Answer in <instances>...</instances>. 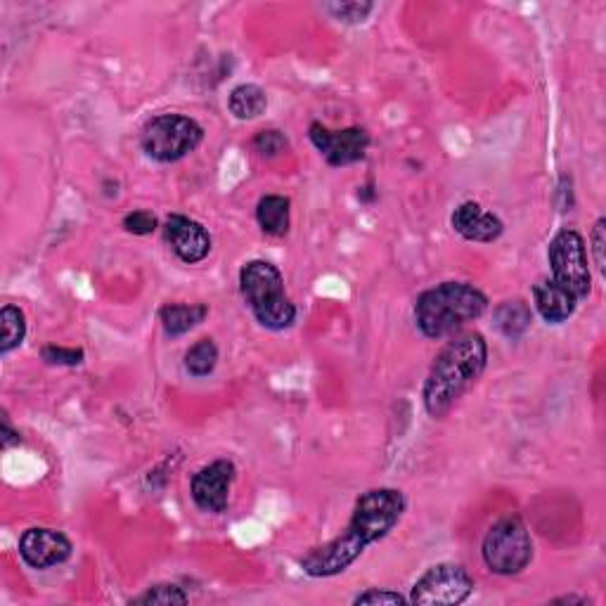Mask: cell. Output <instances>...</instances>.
<instances>
[{"label": "cell", "instance_id": "cell-12", "mask_svg": "<svg viewBox=\"0 0 606 606\" xmlns=\"http://www.w3.org/2000/svg\"><path fill=\"white\" fill-rule=\"evenodd\" d=\"M164 237L180 261L195 266L211 254V235L195 218L171 214L164 221Z\"/></svg>", "mask_w": 606, "mask_h": 606}, {"label": "cell", "instance_id": "cell-5", "mask_svg": "<svg viewBox=\"0 0 606 606\" xmlns=\"http://www.w3.org/2000/svg\"><path fill=\"white\" fill-rule=\"evenodd\" d=\"M202 140L204 128L183 114L154 116L140 135L143 152L159 164H173V161L185 159L202 145Z\"/></svg>", "mask_w": 606, "mask_h": 606}, {"label": "cell", "instance_id": "cell-4", "mask_svg": "<svg viewBox=\"0 0 606 606\" xmlns=\"http://www.w3.org/2000/svg\"><path fill=\"white\" fill-rule=\"evenodd\" d=\"M240 292L261 327L273 332L289 330L296 320V306L285 292V277L270 261L254 259L240 270Z\"/></svg>", "mask_w": 606, "mask_h": 606}, {"label": "cell", "instance_id": "cell-9", "mask_svg": "<svg viewBox=\"0 0 606 606\" xmlns=\"http://www.w3.org/2000/svg\"><path fill=\"white\" fill-rule=\"evenodd\" d=\"M308 138H311L315 150L322 154V159L334 166V169L363 161L372 143L370 133H367L365 128L351 126L341 128V131H332V128L322 126L318 121L308 128Z\"/></svg>", "mask_w": 606, "mask_h": 606}, {"label": "cell", "instance_id": "cell-6", "mask_svg": "<svg viewBox=\"0 0 606 606\" xmlns=\"http://www.w3.org/2000/svg\"><path fill=\"white\" fill-rule=\"evenodd\" d=\"M483 562L498 576H517L531 564L533 540L524 521L505 517L488 528L481 545Z\"/></svg>", "mask_w": 606, "mask_h": 606}, {"label": "cell", "instance_id": "cell-8", "mask_svg": "<svg viewBox=\"0 0 606 606\" xmlns=\"http://www.w3.org/2000/svg\"><path fill=\"white\" fill-rule=\"evenodd\" d=\"M472 592L474 580L460 564H436L417 578L408 602L419 606H453L467 602Z\"/></svg>", "mask_w": 606, "mask_h": 606}, {"label": "cell", "instance_id": "cell-13", "mask_svg": "<svg viewBox=\"0 0 606 606\" xmlns=\"http://www.w3.org/2000/svg\"><path fill=\"white\" fill-rule=\"evenodd\" d=\"M450 223H453L457 235L467 242L488 244L500 240V235L505 232V223L493 211L483 209L479 202H464L457 206Z\"/></svg>", "mask_w": 606, "mask_h": 606}, {"label": "cell", "instance_id": "cell-26", "mask_svg": "<svg viewBox=\"0 0 606 606\" xmlns=\"http://www.w3.org/2000/svg\"><path fill=\"white\" fill-rule=\"evenodd\" d=\"M408 599H405L401 592H393V590H379V588H372L363 592V595H358L356 599H353V604H405Z\"/></svg>", "mask_w": 606, "mask_h": 606}, {"label": "cell", "instance_id": "cell-21", "mask_svg": "<svg viewBox=\"0 0 606 606\" xmlns=\"http://www.w3.org/2000/svg\"><path fill=\"white\" fill-rule=\"evenodd\" d=\"M188 602L190 597L185 595V590L173 583L154 585V588L145 590L143 595L131 599V604H152V606H173V604H188Z\"/></svg>", "mask_w": 606, "mask_h": 606}, {"label": "cell", "instance_id": "cell-22", "mask_svg": "<svg viewBox=\"0 0 606 606\" xmlns=\"http://www.w3.org/2000/svg\"><path fill=\"white\" fill-rule=\"evenodd\" d=\"M325 10L330 12L337 22L363 24L367 22V17L375 12V3H358V0H353V3H330L325 5Z\"/></svg>", "mask_w": 606, "mask_h": 606}, {"label": "cell", "instance_id": "cell-2", "mask_svg": "<svg viewBox=\"0 0 606 606\" xmlns=\"http://www.w3.org/2000/svg\"><path fill=\"white\" fill-rule=\"evenodd\" d=\"M488 365V344L479 332L457 334L438 353L422 389L424 410L429 417L443 419L453 405L479 382Z\"/></svg>", "mask_w": 606, "mask_h": 606}, {"label": "cell", "instance_id": "cell-3", "mask_svg": "<svg viewBox=\"0 0 606 606\" xmlns=\"http://www.w3.org/2000/svg\"><path fill=\"white\" fill-rule=\"evenodd\" d=\"M488 308V296L469 282H443L419 294L415 303L417 330L427 339L453 337Z\"/></svg>", "mask_w": 606, "mask_h": 606}, {"label": "cell", "instance_id": "cell-15", "mask_svg": "<svg viewBox=\"0 0 606 606\" xmlns=\"http://www.w3.org/2000/svg\"><path fill=\"white\" fill-rule=\"evenodd\" d=\"M209 308L204 303H166L159 311V320L169 337H183L197 325H202Z\"/></svg>", "mask_w": 606, "mask_h": 606}, {"label": "cell", "instance_id": "cell-1", "mask_svg": "<svg viewBox=\"0 0 606 606\" xmlns=\"http://www.w3.org/2000/svg\"><path fill=\"white\" fill-rule=\"evenodd\" d=\"M405 495L398 488H372L356 500L346 531L327 545L301 557V571L311 578H332L344 573L372 543H379L401 524Z\"/></svg>", "mask_w": 606, "mask_h": 606}, {"label": "cell", "instance_id": "cell-23", "mask_svg": "<svg viewBox=\"0 0 606 606\" xmlns=\"http://www.w3.org/2000/svg\"><path fill=\"white\" fill-rule=\"evenodd\" d=\"M251 147H254L256 154H261V157H277V154H282L289 147L287 135L282 131H275V128H270V131H261L254 135V140H251Z\"/></svg>", "mask_w": 606, "mask_h": 606}, {"label": "cell", "instance_id": "cell-17", "mask_svg": "<svg viewBox=\"0 0 606 606\" xmlns=\"http://www.w3.org/2000/svg\"><path fill=\"white\" fill-rule=\"evenodd\" d=\"M289 214H292V202L282 195H266L256 204V221H259L261 230L270 237L287 235Z\"/></svg>", "mask_w": 606, "mask_h": 606}, {"label": "cell", "instance_id": "cell-29", "mask_svg": "<svg viewBox=\"0 0 606 606\" xmlns=\"http://www.w3.org/2000/svg\"><path fill=\"white\" fill-rule=\"evenodd\" d=\"M554 604H590V599L585 597H576V595H566V597H557L552 599Z\"/></svg>", "mask_w": 606, "mask_h": 606}, {"label": "cell", "instance_id": "cell-7", "mask_svg": "<svg viewBox=\"0 0 606 606\" xmlns=\"http://www.w3.org/2000/svg\"><path fill=\"white\" fill-rule=\"evenodd\" d=\"M547 259H550L554 282L569 289L578 301L588 299L592 292V273L588 266V247L578 230H559L547 249Z\"/></svg>", "mask_w": 606, "mask_h": 606}, {"label": "cell", "instance_id": "cell-16", "mask_svg": "<svg viewBox=\"0 0 606 606\" xmlns=\"http://www.w3.org/2000/svg\"><path fill=\"white\" fill-rule=\"evenodd\" d=\"M493 320L495 327H498L507 339H519L531 330L533 311L524 299H507L495 308Z\"/></svg>", "mask_w": 606, "mask_h": 606}, {"label": "cell", "instance_id": "cell-10", "mask_svg": "<svg viewBox=\"0 0 606 606\" xmlns=\"http://www.w3.org/2000/svg\"><path fill=\"white\" fill-rule=\"evenodd\" d=\"M237 469L230 460H216L192 476L190 495L202 512L223 514L228 509Z\"/></svg>", "mask_w": 606, "mask_h": 606}, {"label": "cell", "instance_id": "cell-18", "mask_svg": "<svg viewBox=\"0 0 606 606\" xmlns=\"http://www.w3.org/2000/svg\"><path fill=\"white\" fill-rule=\"evenodd\" d=\"M266 107H268L266 90L256 86V83H242V86L232 90L228 98L230 114L240 121L259 119V116L266 112Z\"/></svg>", "mask_w": 606, "mask_h": 606}, {"label": "cell", "instance_id": "cell-20", "mask_svg": "<svg viewBox=\"0 0 606 606\" xmlns=\"http://www.w3.org/2000/svg\"><path fill=\"white\" fill-rule=\"evenodd\" d=\"M218 365V346L214 339H199L190 351L185 353V370L192 377H209Z\"/></svg>", "mask_w": 606, "mask_h": 606}, {"label": "cell", "instance_id": "cell-25", "mask_svg": "<svg viewBox=\"0 0 606 606\" xmlns=\"http://www.w3.org/2000/svg\"><path fill=\"white\" fill-rule=\"evenodd\" d=\"M157 228H159V221L152 211L138 209V211H131V214L124 218V230L131 232V235L145 237V235H152Z\"/></svg>", "mask_w": 606, "mask_h": 606}, {"label": "cell", "instance_id": "cell-28", "mask_svg": "<svg viewBox=\"0 0 606 606\" xmlns=\"http://www.w3.org/2000/svg\"><path fill=\"white\" fill-rule=\"evenodd\" d=\"M19 441H22V436H19L17 431L10 427L8 419H5V422H3V448L15 446V443H19Z\"/></svg>", "mask_w": 606, "mask_h": 606}, {"label": "cell", "instance_id": "cell-19", "mask_svg": "<svg viewBox=\"0 0 606 606\" xmlns=\"http://www.w3.org/2000/svg\"><path fill=\"white\" fill-rule=\"evenodd\" d=\"M24 337H27V318H24L22 308L8 303L0 311V356H8L22 346Z\"/></svg>", "mask_w": 606, "mask_h": 606}, {"label": "cell", "instance_id": "cell-27", "mask_svg": "<svg viewBox=\"0 0 606 606\" xmlns=\"http://www.w3.org/2000/svg\"><path fill=\"white\" fill-rule=\"evenodd\" d=\"M606 221L604 218H599L595 223V228H592L590 242H592V256H595V266L599 273H604V244H606Z\"/></svg>", "mask_w": 606, "mask_h": 606}, {"label": "cell", "instance_id": "cell-14", "mask_svg": "<svg viewBox=\"0 0 606 606\" xmlns=\"http://www.w3.org/2000/svg\"><path fill=\"white\" fill-rule=\"evenodd\" d=\"M533 301L538 313L543 315L545 322L550 325H562L576 313L578 299L573 296L569 289H564L559 282H554L552 277H543V280L535 282L533 287Z\"/></svg>", "mask_w": 606, "mask_h": 606}, {"label": "cell", "instance_id": "cell-24", "mask_svg": "<svg viewBox=\"0 0 606 606\" xmlns=\"http://www.w3.org/2000/svg\"><path fill=\"white\" fill-rule=\"evenodd\" d=\"M41 358L48 365H67V367H76L86 360V353L83 348H64V346H55L48 344L41 348Z\"/></svg>", "mask_w": 606, "mask_h": 606}, {"label": "cell", "instance_id": "cell-11", "mask_svg": "<svg viewBox=\"0 0 606 606\" xmlns=\"http://www.w3.org/2000/svg\"><path fill=\"white\" fill-rule=\"evenodd\" d=\"M72 540L55 528H29L19 538V554L31 569L45 571L60 566L72 557Z\"/></svg>", "mask_w": 606, "mask_h": 606}]
</instances>
